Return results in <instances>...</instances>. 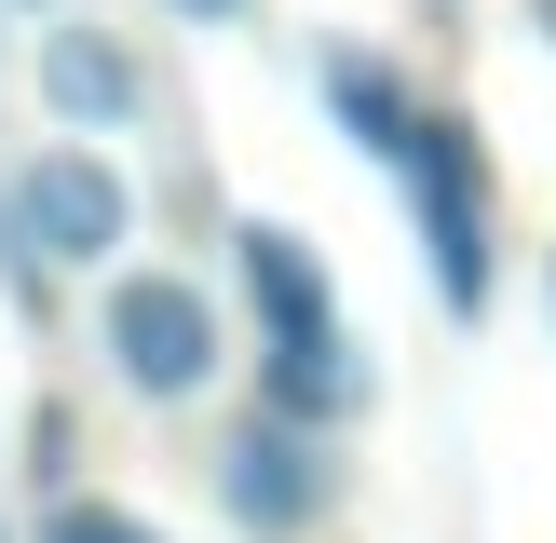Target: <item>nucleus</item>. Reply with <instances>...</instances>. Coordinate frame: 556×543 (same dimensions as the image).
<instances>
[{"label": "nucleus", "mask_w": 556, "mask_h": 543, "mask_svg": "<svg viewBox=\"0 0 556 543\" xmlns=\"http://www.w3.org/2000/svg\"><path fill=\"white\" fill-rule=\"evenodd\" d=\"M407 231H421V272L434 299H448L462 326L503 299V204H489V136L462 123V109H421V136H407Z\"/></svg>", "instance_id": "1"}, {"label": "nucleus", "mask_w": 556, "mask_h": 543, "mask_svg": "<svg viewBox=\"0 0 556 543\" xmlns=\"http://www.w3.org/2000/svg\"><path fill=\"white\" fill-rule=\"evenodd\" d=\"M96 353L136 407H204L217 367H231V326H217L204 272H109L96 299Z\"/></svg>", "instance_id": "2"}, {"label": "nucleus", "mask_w": 556, "mask_h": 543, "mask_svg": "<svg viewBox=\"0 0 556 543\" xmlns=\"http://www.w3.org/2000/svg\"><path fill=\"white\" fill-rule=\"evenodd\" d=\"M217 516L258 543H299L340 516V434L286 421V407H244L231 434H217Z\"/></svg>", "instance_id": "3"}, {"label": "nucleus", "mask_w": 556, "mask_h": 543, "mask_svg": "<svg viewBox=\"0 0 556 543\" xmlns=\"http://www.w3.org/2000/svg\"><path fill=\"white\" fill-rule=\"evenodd\" d=\"M14 217H27V244L54 272H109L136 244V177L109 150H81V136H54V150L14 163Z\"/></svg>", "instance_id": "4"}, {"label": "nucleus", "mask_w": 556, "mask_h": 543, "mask_svg": "<svg viewBox=\"0 0 556 543\" xmlns=\"http://www.w3.org/2000/svg\"><path fill=\"white\" fill-rule=\"evenodd\" d=\"M41 109H54L68 136H123L136 109H150L136 41H123V27H96V14H54V27H41Z\"/></svg>", "instance_id": "5"}, {"label": "nucleus", "mask_w": 556, "mask_h": 543, "mask_svg": "<svg viewBox=\"0 0 556 543\" xmlns=\"http://www.w3.org/2000/svg\"><path fill=\"white\" fill-rule=\"evenodd\" d=\"M367 394H380V367L353 353V326H299V340H258V407H286V421L340 434V421H367Z\"/></svg>", "instance_id": "6"}, {"label": "nucleus", "mask_w": 556, "mask_h": 543, "mask_svg": "<svg viewBox=\"0 0 556 543\" xmlns=\"http://www.w3.org/2000/svg\"><path fill=\"white\" fill-rule=\"evenodd\" d=\"M313 96H326V123H340L367 163H407V136H421V81H407L394 54L326 41V54H313Z\"/></svg>", "instance_id": "7"}, {"label": "nucleus", "mask_w": 556, "mask_h": 543, "mask_svg": "<svg viewBox=\"0 0 556 543\" xmlns=\"http://www.w3.org/2000/svg\"><path fill=\"white\" fill-rule=\"evenodd\" d=\"M231 272H244V313H258V340L340 326V286H326L313 231H286V217H244V231H231Z\"/></svg>", "instance_id": "8"}, {"label": "nucleus", "mask_w": 556, "mask_h": 543, "mask_svg": "<svg viewBox=\"0 0 556 543\" xmlns=\"http://www.w3.org/2000/svg\"><path fill=\"white\" fill-rule=\"evenodd\" d=\"M41 543H163V530H150V516H123V503H54Z\"/></svg>", "instance_id": "9"}, {"label": "nucleus", "mask_w": 556, "mask_h": 543, "mask_svg": "<svg viewBox=\"0 0 556 543\" xmlns=\"http://www.w3.org/2000/svg\"><path fill=\"white\" fill-rule=\"evenodd\" d=\"M163 14H190V27H231V14H244V0H163Z\"/></svg>", "instance_id": "10"}, {"label": "nucleus", "mask_w": 556, "mask_h": 543, "mask_svg": "<svg viewBox=\"0 0 556 543\" xmlns=\"http://www.w3.org/2000/svg\"><path fill=\"white\" fill-rule=\"evenodd\" d=\"M543 340H556V244H543Z\"/></svg>", "instance_id": "11"}, {"label": "nucleus", "mask_w": 556, "mask_h": 543, "mask_svg": "<svg viewBox=\"0 0 556 543\" xmlns=\"http://www.w3.org/2000/svg\"><path fill=\"white\" fill-rule=\"evenodd\" d=\"M530 27H543V41H556V0H530Z\"/></svg>", "instance_id": "12"}, {"label": "nucleus", "mask_w": 556, "mask_h": 543, "mask_svg": "<svg viewBox=\"0 0 556 543\" xmlns=\"http://www.w3.org/2000/svg\"><path fill=\"white\" fill-rule=\"evenodd\" d=\"M27 14H41V0H27Z\"/></svg>", "instance_id": "13"}, {"label": "nucleus", "mask_w": 556, "mask_h": 543, "mask_svg": "<svg viewBox=\"0 0 556 543\" xmlns=\"http://www.w3.org/2000/svg\"><path fill=\"white\" fill-rule=\"evenodd\" d=\"M0 543H14V530H0Z\"/></svg>", "instance_id": "14"}]
</instances>
